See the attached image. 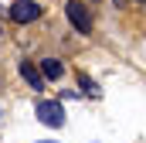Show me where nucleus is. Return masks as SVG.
I'll list each match as a JSON object with an SVG mask.
<instances>
[{"instance_id": "1", "label": "nucleus", "mask_w": 146, "mask_h": 143, "mask_svg": "<svg viewBox=\"0 0 146 143\" xmlns=\"http://www.w3.org/2000/svg\"><path fill=\"white\" fill-rule=\"evenodd\" d=\"M65 17H68V24H72L78 34H92V14H88L85 3L68 0V3H65Z\"/></svg>"}, {"instance_id": "2", "label": "nucleus", "mask_w": 146, "mask_h": 143, "mask_svg": "<svg viewBox=\"0 0 146 143\" xmlns=\"http://www.w3.org/2000/svg\"><path fill=\"white\" fill-rule=\"evenodd\" d=\"M37 119L44 123V126H65V109H61V102H51V99H41L37 102Z\"/></svg>"}, {"instance_id": "3", "label": "nucleus", "mask_w": 146, "mask_h": 143, "mask_svg": "<svg viewBox=\"0 0 146 143\" xmlns=\"http://www.w3.org/2000/svg\"><path fill=\"white\" fill-rule=\"evenodd\" d=\"M10 17L17 24H34L41 17V3L37 0H17V3H10Z\"/></svg>"}, {"instance_id": "4", "label": "nucleus", "mask_w": 146, "mask_h": 143, "mask_svg": "<svg viewBox=\"0 0 146 143\" xmlns=\"http://www.w3.org/2000/svg\"><path fill=\"white\" fill-rule=\"evenodd\" d=\"M21 78H24L34 92H41V89H44V78H41V72H37L34 61H21Z\"/></svg>"}, {"instance_id": "5", "label": "nucleus", "mask_w": 146, "mask_h": 143, "mask_svg": "<svg viewBox=\"0 0 146 143\" xmlns=\"http://www.w3.org/2000/svg\"><path fill=\"white\" fill-rule=\"evenodd\" d=\"M41 78H44V82H48V78H61V75H65V65H61V61H58V58H41Z\"/></svg>"}, {"instance_id": "6", "label": "nucleus", "mask_w": 146, "mask_h": 143, "mask_svg": "<svg viewBox=\"0 0 146 143\" xmlns=\"http://www.w3.org/2000/svg\"><path fill=\"white\" fill-rule=\"evenodd\" d=\"M78 85H82V89H85L88 96H102V89H99V85H95V82H92V78H88L85 72H78Z\"/></svg>"}]
</instances>
